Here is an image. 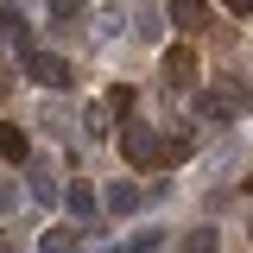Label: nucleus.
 <instances>
[{
	"mask_svg": "<svg viewBox=\"0 0 253 253\" xmlns=\"http://www.w3.org/2000/svg\"><path fill=\"white\" fill-rule=\"evenodd\" d=\"M234 6H253V0H234Z\"/></svg>",
	"mask_w": 253,
	"mask_h": 253,
	"instance_id": "obj_19",
	"label": "nucleus"
},
{
	"mask_svg": "<svg viewBox=\"0 0 253 253\" xmlns=\"http://www.w3.org/2000/svg\"><path fill=\"white\" fill-rule=\"evenodd\" d=\"M89 133H95V139H101V133H114V126H108V108H101V101L89 108Z\"/></svg>",
	"mask_w": 253,
	"mask_h": 253,
	"instance_id": "obj_16",
	"label": "nucleus"
},
{
	"mask_svg": "<svg viewBox=\"0 0 253 253\" xmlns=\"http://www.w3.org/2000/svg\"><path fill=\"white\" fill-rule=\"evenodd\" d=\"M165 89H171V95L196 89V51H190V44H177V51H165Z\"/></svg>",
	"mask_w": 253,
	"mask_h": 253,
	"instance_id": "obj_4",
	"label": "nucleus"
},
{
	"mask_svg": "<svg viewBox=\"0 0 253 253\" xmlns=\"http://www.w3.org/2000/svg\"><path fill=\"white\" fill-rule=\"evenodd\" d=\"M196 108H203V121H228V114H247L253 108V83H221V89H203L196 95Z\"/></svg>",
	"mask_w": 253,
	"mask_h": 253,
	"instance_id": "obj_2",
	"label": "nucleus"
},
{
	"mask_svg": "<svg viewBox=\"0 0 253 253\" xmlns=\"http://www.w3.org/2000/svg\"><path fill=\"white\" fill-rule=\"evenodd\" d=\"M158 32H165V26H158V19H152V13H139V19H133V38H146V44H152V38H158Z\"/></svg>",
	"mask_w": 253,
	"mask_h": 253,
	"instance_id": "obj_15",
	"label": "nucleus"
},
{
	"mask_svg": "<svg viewBox=\"0 0 253 253\" xmlns=\"http://www.w3.org/2000/svg\"><path fill=\"white\" fill-rule=\"evenodd\" d=\"M76 247V234H70V228H51V234H44V253H70Z\"/></svg>",
	"mask_w": 253,
	"mask_h": 253,
	"instance_id": "obj_14",
	"label": "nucleus"
},
{
	"mask_svg": "<svg viewBox=\"0 0 253 253\" xmlns=\"http://www.w3.org/2000/svg\"><path fill=\"white\" fill-rule=\"evenodd\" d=\"M0 38H6L13 51H32V19H26V6H0Z\"/></svg>",
	"mask_w": 253,
	"mask_h": 253,
	"instance_id": "obj_5",
	"label": "nucleus"
},
{
	"mask_svg": "<svg viewBox=\"0 0 253 253\" xmlns=\"http://www.w3.org/2000/svg\"><path fill=\"white\" fill-rule=\"evenodd\" d=\"M0 101H6V76H0Z\"/></svg>",
	"mask_w": 253,
	"mask_h": 253,
	"instance_id": "obj_18",
	"label": "nucleus"
},
{
	"mask_svg": "<svg viewBox=\"0 0 253 253\" xmlns=\"http://www.w3.org/2000/svg\"><path fill=\"white\" fill-rule=\"evenodd\" d=\"M76 19H83V0H51V26L57 32H76Z\"/></svg>",
	"mask_w": 253,
	"mask_h": 253,
	"instance_id": "obj_10",
	"label": "nucleus"
},
{
	"mask_svg": "<svg viewBox=\"0 0 253 253\" xmlns=\"http://www.w3.org/2000/svg\"><path fill=\"white\" fill-rule=\"evenodd\" d=\"M26 57V76L38 83V89H70V63L51 57V51H19Z\"/></svg>",
	"mask_w": 253,
	"mask_h": 253,
	"instance_id": "obj_3",
	"label": "nucleus"
},
{
	"mask_svg": "<svg viewBox=\"0 0 253 253\" xmlns=\"http://www.w3.org/2000/svg\"><path fill=\"white\" fill-rule=\"evenodd\" d=\"M32 203H44V209L57 203V171L51 165H32Z\"/></svg>",
	"mask_w": 253,
	"mask_h": 253,
	"instance_id": "obj_7",
	"label": "nucleus"
},
{
	"mask_svg": "<svg viewBox=\"0 0 253 253\" xmlns=\"http://www.w3.org/2000/svg\"><path fill=\"white\" fill-rule=\"evenodd\" d=\"M101 203H108L114 215H126V209H139V190H133V184H108V196H101Z\"/></svg>",
	"mask_w": 253,
	"mask_h": 253,
	"instance_id": "obj_11",
	"label": "nucleus"
},
{
	"mask_svg": "<svg viewBox=\"0 0 253 253\" xmlns=\"http://www.w3.org/2000/svg\"><path fill=\"white\" fill-rule=\"evenodd\" d=\"M95 26L108 32V38H121V32H126V13H121V6H108V13H95Z\"/></svg>",
	"mask_w": 253,
	"mask_h": 253,
	"instance_id": "obj_12",
	"label": "nucleus"
},
{
	"mask_svg": "<svg viewBox=\"0 0 253 253\" xmlns=\"http://www.w3.org/2000/svg\"><path fill=\"white\" fill-rule=\"evenodd\" d=\"M0 158L6 165H26V133L19 126H0Z\"/></svg>",
	"mask_w": 253,
	"mask_h": 253,
	"instance_id": "obj_9",
	"label": "nucleus"
},
{
	"mask_svg": "<svg viewBox=\"0 0 253 253\" xmlns=\"http://www.w3.org/2000/svg\"><path fill=\"white\" fill-rule=\"evenodd\" d=\"M70 209H76V221H89L83 234H95V190L83 184V177H76V190H70Z\"/></svg>",
	"mask_w": 253,
	"mask_h": 253,
	"instance_id": "obj_8",
	"label": "nucleus"
},
{
	"mask_svg": "<svg viewBox=\"0 0 253 253\" xmlns=\"http://www.w3.org/2000/svg\"><path fill=\"white\" fill-rule=\"evenodd\" d=\"M121 152H126V165H133V171H158V165H165V139H158L152 126H133V121H126Z\"/></svg>",
	"mask_w": 253,
	"mask_h": 253,
	"instance_id": "obj_1",
	"label": "nucleus"
},
{
	"mask_svg": "<svg viewBox=\"0 0 253 253\" xmlns=\"http://www.w3.org/2000/svg\"><path fill=\"white\" fill-rule=\"evenodd\" d=\"M152 247H158V228H146V234H139L133 247H121V253H152Z\"/></svg>",
	"mask_w": 253,
	"mask_h": 253,
	"instance_id": "obj_17",
	"label": "nucleus"
},
{
	"mask_svg": "<svg viewBox=\"0 0 253 253\" xmlns=\"http://www.w3.org/2000/svg\"><path fill=\"white\" fill-rule=\"evenodd\" d=\"M184 253H215V228H190V241H184Z\"/></svg>",
	"mask_w": 253,
	"mask_h": 253,
	"instance_id": "obj_13",
	"label": "nucleus"
},
{
	"mask_svg": "<svg viewBox=\"0 0 253 253\" xmlns=\"http://www.w3.org/2000/svg\"><path fill=\"white\" fill-rule=\"evenodd\" d=\"M171 26L177 32H203L209 26V0H171Z\"/></svg>",
	"mask_w": 253,
	"mask_h": 253,
	"instance_id": "obj_6",
	"label": "nucleus"
}]
</instances>
